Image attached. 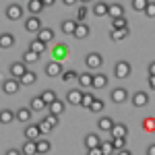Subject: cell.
Returning <instances> with one entry per match:
<instances>
[{
    "instance_id": "cell-9",
    "label": "cell",
    "mask_w": 155,
    "mask_h": 155,
    "mask_svg": "<svg viewBox=\"0 0 155 155\" xmlns=\"http://www.w3.org/2000/svg\"><path fill=\"white\" fill-rule=\"evenodd\" d=\"M54 29H50V27H41L39 31H37V39H41L44 44H48V41H52L54 39Z\"/></svg>"
},
{
    "instance_id": "cell-11",
    "label": "cell",
    "mask_w": 155,
    "mask_h": 155,
    "mask_svg": "<svg viewBox=\"0 0 155 155\" xmlns=\"http://www.w3.org/2000/svg\"><path fill=\"white\" fill-rule=\"evenodd\" d=\"M52 54H54V58L58 60H64V58H68V46H64V44H58L56 48L52 50Z\"/></svg>"
},
{
    "instance_id": "cell-27",
    "label": "cell",
    "mask_w": 155,
    "mask_h": 155,
    "mask_svg": "<svg viewBox=\"0 0 155 155\" xmlns=\"http://www.w3.org/2000/svg\"><path fill=\"white\" fill-rule=\"evenodd\" d=\"M37 60H39V54L33 52V50H27V52L23 54V62L25 64H35Z\"/></svg>"
},
{
    "instance_id": "cell-3",
    "label": "cell",
    "mask_w": 155,
    "mask_h": 155,
    "mask_svg": "<svg viewBox=\"0 0 155 155\" xmlns=\"http://www.w3.org/2000/svg\"><path fill=\"white\" fill-rule=\"evenodd\" d=\"M19 89H21L19 79H6V81H2V91H4L6 95H15Z\"/></svg>"
},
{
    "instance_id": "cell-54",
    "label": "cell",
    "mask_w": 155,
    "mask_h": 155,
    "mask_svg": "<svg viewBox=\"0 0 155 155\" xmlns=\"http://www.w3.org/2000/svg\"><path fill=\"white\" fill-rule=\"evenodd\" d=\"M81 2H83V4H87V2H91V0H81Z\"/></svg>"
},
{
    "instance_id": "cell-4",
    "label": "cell",
    "mask_w": 155,
    "mask_h": 155,
    "mask_svg": "<svg viewBox=\"0 0 155 155\" xmlns=\"http://www.w3.org/2000/svg\"><path fill=\"white\" fill-rule=\"evenodd\" d=\"M25 71H27V64L25 62H12L11 66H8V72H11L12 79H21Z\"/></svg>"
},
{
    "instance_id": "cell-50",
    "label": "cell",
    "mask_w": 155,
    "mask_h": 155,
    "mask_svg": "<svg viewBox=\"0 0 155 155\" xmlns=\"http://www.w3.org/2000/svg\"><path fill=\"white\" fill-rule=\"evenodd\" d=\"M39 2H41V4H44V6H52V4H54V2H56V0H39Z\"/></svg>"
},
{
    "instance_id": "cell-37",
    "label": "cell",
    "mask_w": 155,
    "mask_h": 155,
    "mask_svg": "<svg viewBox=\"0 0 155 155\" xmlns=\"http://www.w3.org/2000/svg\"><path fill=\"white\" fill-rule=\"evenodd\" d=\"M91 77H93V74H89V72H83V74H79V77H77V81L83 85V87H91Z\"/></svg>"
},
{
    "instance_id": "cell-14",
    "label": "cell",
    "mask_w": 155,
    "mask_h": 155,
    "mask_svg": "<svg viewBox=\"0 0 155 155\" xmlns=\"http://www.w3.org/2000/svg\"><path fill=\"white\" fill-rule=\"evenodd\" d=\"M15 46V35L12 33H0V48L8 50Z\"/></svg>"
},
{
    "instance_id": "cell-28",
    "label": "cell",
    "mask_w": 155,
    "mask_h": 155,
    "mask_svg": "<svg viewBox=\"0 0 155 155\" xmlns=\"http://www.w3.org/2000/svg\"><path fill=\"white\" fill-rule=\"evenodd\" d=\"M15 120V112L11 110H0V124H11Z\"/></svg>"
},
{
    "instance_id": "cell-15",
    "label": "cell",
    "mask_w": 155,
    "mask_h": 155,
    "mask_svg": "<svg viewBox=\"0 0 155 155\" xmlns=\"http://www.w3.org/2000/svg\"><path fill=\"white\" fill-rule=\"evenodd\" d=\"M35 81H37V74L33 71H29V68H27V71L23 72V77L19 79L21 85H35Z\"/></svg>"
},
{
    "instance_id": "cell-22",
    "label": "cell",
    "mask_w": 155,
    "mask_h": 155,
    "mask_svg": "<svg viewBox=\"0 0 155 155\" xmlns=\"http://www.w3.org/2000/svg\"><path fill=\"white\" fill-rule=\"evenodd\" d=\"M99 134H95V132H91V134H87L85 137V147L87 149H91V147H99Z\"/></svg>"
},
{
    "instance_id": "cell-10",
    "label": "cell",
    "mask_w": 155,
    "mask_h": 155,
    "mask_svg": "<svg viewBox=\"0 0 155 155\" xmlns=\"http://www.w3.org/2000/svg\"><path fill=\"white\" fill-rule=\"evenodd\" d=\"M112 101L114 104H122V101H126L128 99V93H126V89H122V87H118V89H114L112 91Z\"/></svg>"
},
{
    "instance_id": "cell-20",
    "label": "cell",
    "mask_w": 155,
    "mask_h": 155,
    "mask_svg": "<svg viewBox=\"0 0 155 155\" xmlns=\"http://www.w3.org/2000/svg\"><path fill=\"white\" fill-rule=\"evenodd\" d=\"M27 11L31 12V15H39V12L44 11V4L39 0H27Z\"/></svg>"
},
{
    "instance_id": "cell-17",
    "label": "cell",
    "mask_w": 155,
    "mask_h": 155,
    "mask_svg": "<svg viewBox=\"0 0 155 155\" xmlns=\"http://www.w3.org/2000/svg\"><path fill=\"white\" fill-rule=\"evenodd\" d=\"M39 134H41V132H39V126H37V124H31V126L25 128V137H27V141H37Z\"/></svg>"
},
{
    "instance_id": "cell-6",
    "label": "cell",
    "mask_w": 155,
    "mask_h": 155,
    "mask_svg": "<svg viewBox=\"0 0 155 155\" xmlns=\"http://www.w3.org/2000/svg\"><path fill=\"white\" fill-rule=\"evenodd\" d=\"M149 104V95L145 93V91H137L134 95H132V106H137V107H145Z\"/></svg>"
},
{
    "instance_id": "cell-38",
    "label": "cell",
    "mask_w": 155,
    "mask_h": 155,
    "mask_svg": "<svg viewBox=\"0 0 155 155\" xmlns=\"http://www.w3.org/2000/svg\"><path fill=\"white\" fill-rule=\"evenodd\" d=\"M122 27H128V23H126L124 17H116V19H112V29H122Z\"/></svg>"
},
{
    "instance_id": "cell-35",
    "label": "cell",
    "mask_w": 155,
    "mask_h": 155,
    "mask_svg": "<svg viewBox=\"0 0 155 155\" xmlns=\"http://www.w3.org/2000/svg\"><path fill=\"white\" fill-rule=\"evenodd\" d=\"M99 149H101V155H112V153H114V145H112V141H104V143H99Z\"/></svg>"
},
{
    "instance_id": "cell-12",
    "label": "cell",
    "mask_w": 155,
    "mask_h": 155,
    "mask_svg": "<svg viewBox=\"0 0 155 155\" xmlns=\"http://www.w3.org/2000/svg\"><path fill=\"white\" fill-rule=\"evenodd\" d=\"M107 17L116 19V17H124V6L122 4H107Z\"/></svg>"
},
{
    "instance_id": "cell-7",
    "label": "cell",
    "mask_w": 155,
    "mask_h": 155,
    "mask_svg": "<svg viewBox=\"0 0 155 155\" xmlns=\"http://www.w3.org/2000/svg\"><path fill=\"white\" fill-rule=\"evenodd\" d=\"M25 29L31 31V33H37V31L41 29V21H39V17H29V19L25 21Z\"/></svg>"
},
{
    "instance_id": "cell-52",
    "label": "cell",
    "mask_w": 155,
    "mask_h": 155,
    "mask_svg": "<svg viewBox=\"0 0 155 155\" xmlns=\"http://www.w3.org/2000/svg\"><path fill=\"white\" fill-rule=\"evenodd\" d=\"M155 153V145H149V149H147V155H153Z\"/></svg>"
},
{
    "instance_id": "cell-44",
    "label": "cell",
    "mask_w": 155,
    "mask_h": 155,
    "mask_svg": "<svg viewBox=\"0 0 155 155\" xmlns=\"http://www.w3.org/2000/svg\"><path fill=\"white\" fill-rule=\"evenodd\" d=\"M37 126H39V132H41V134H48V132L52 130V126H50V124L46 122V120H44V122H39Z\"/></svg>"
},
{
    "instance_id": "cell-36",
    "label": "cell",
    "mask_w": 155,
    "mask_h": 155,
    "mask_svg": "<svg viewBox=\"0 0 155 155\" xmlns=\"http://www.w3.org/2000/svg\"><path fill=\"white\" fill-rule=\"evenodd\" d=\"M104 107H106V104H104L101 99H93V101H91V106H89V110H91V112H95V114H99V112H104Z\"/></svg>"
},
{
    "instance_id": "cell-48",
    "label": "cell",
    "mask_w": 155,
    "mask_h": 155,
    "mask_svg": "<svg viewBox=\"0 0 155 155\" xmlns=\"http://www.w3.org/2000/svg\"><path fill=\"white\" fill-rule=\"evenodd\" d=\"M77 2H79V0H62L64 6H72V4H77Z\"/></svg>"
},
{
    "instance_id": "cell-45",
    "label": "cell",
    "mask_w": 155,
    "mask_h": 155,
    "mask_svg": "<svg viewBox=\"0 0 155 155\" xmlns=\"http://www.w3.org/2000/svg\"><path fill=\"white\" fill-rule=\"evenodd\" d=\"M46 122L54 128V126H58V116H56V114H50V116H46Z\"/></svg>"
},
{
    "instance_id": "cell-16",
    "label": "cell",
    "mask_w": 155,
    "mask_h": 155,
    "mask_svg": "<svg viewBox=\"0 0 155 155\" xmlns=\"http://www.w3.org/2000/svg\"><path fill=\"white\" fill-rule=\"evenodd\" d=\"M81 97H83V91L72 89V91H68V95H66V101H68L71 106H79V104H81Z\"/></svg>"
},
{
    "instance_id": "cell-2",
    "label": "cell",
    "mask_w": 155,
    "mask_h": 155,
    "mask_svg": "<svg viewBox=\"0 0 155 155\" xmlns=\"http://www.w3.org/2000/svg\"><path fill=\"white\" fill-rule=\"evenodd\" d=\"M85 64H87V68L95 71V68H99V66L104 64V58H101V54H97V52H91V54H87V58H85Z\"/></svg>"
},
{
    "instance_id": "cell-39",
    "label": "cell",
    "mask_w": 155,
    "mask_h": 155,
    "mask_svg": "<svg viewBox=\"0 0 155 155\" xmlns=\"http://www.w3.org/2000/svg\"><path fill=\"white\" fill-rule=\"evenodd\" d=\"M60 77H62V81H64V83H71V81H77V77H79V74H77L74 71H66V72H60Z\"/></svg>"
},
{
    "instance_id": "cell-41",
    "label": "cell",
    "mask_w": 155,
    "mask_h": 155,
    "mask_svg": "<svg viewBox=\"0 0 155 155\" xmlns=\"http://www.w3.org/2000/svg\"><path fill=\"white\" fill-rule=\"evenodd\" d=\"M145 15H147V17H149V19H155V2H151V0H149V4H147V6H145Z\"/></svg>"
},
{
    "instance_id": "cell-1",
    "label": "cell",
    "mask_w": 155,
    "mask_h": 155,
    "mask_svg": "<svg viewBox=\"0 0 155 155\" xmlns=\"http://www.w3.org/2000/svg\"><path fill=\"white\" fill-rule=\"evenodd\" d=\"M114 74H116V79H126V77L130 74V64H128L126 60L116 62V66H114Z\"/></svg>"
},
{
    "instance_id": "cell-23",
    "label": "cell",
    "mask_w": 155,
    "mask_h": 155,
    "mask_svg": "<svg viewBox=\"0 0 155 155\" xmlns=\"http://www.w3.org/2000/svg\"><path fill=\"white\" fill-rule=\"evenodd\" d=\"M110 132H112V137H124V139H126L128 128H126V124H114V126L110 128Z\"/></svg>"
},
{
    "instance_id": "cell-43",
    "label": "cell",
    "mask_w": 155,
    "mask_h": 155,
    "mask_svg": "<svg viewBox=\"0 0 155 155\" xmlns=\"http://www.w3.org/2000/svg\"><path fill=\"white\" fill-rule=\"evenodd\" d=\"M87 15H89V8H87V6H81V8H79V12H77V21H79V23H83L85 21V17H87Z\"/></svg>"
},
{
    "instance_id": "cell-30",
    "label": "cell",
    "mask_w": 155,
    "mask_h": 155,
    "mask_svg": "<svg viewBox=\"0 0 155 155\" xmlns=\"http://www.w3.org/2000/svg\"><path fill=\"white\" fill-rule=\"evenodd\" d=\"M46 46H48V44H44L41 39H33V41L29 44V50H33V52H37V54H41V52H46Z\"/></svg>"
},
{
    "instance_id": "cell-24",
    "label": "cell",
    "mask_w": 155,
    "mask_h": 155,
    "mask_svg": "<svg viewBox=\"0 0 155 155\" xmlns=\"http://www.w3.org/2000/svg\"><path fill=\"white\" fill-rule=\"evenodd\" d=\"M97 126H99V130L110 132V128L114 126V120H112V118H107V116H104V118H99V120H97Z\"/></svg>"
},
{
    "instance_id": "cell-49",
    "label": "cell",
    "mask_w": 155,
    "mask_h": 155,
    "mask_svg": "<svg viewBox=\"0 0 155 155\" xmlns=\"http://www.w3.org/2000/svg\"><path fill=\"white\" fill-rule=\"evenodd\" d=\"M149 87H151V89L155 87V74H149Z\"/></svg>"
},
{
    "instance_id": "cell-46",
    "label": "cell",
    "mask_w": 155,
    "mask_h": 155,
    "mask_svg": "<svg viewBox=\"0 0 155 155\" xmlns=\"http://www.w3.org/2000/svg\"><path fill=\"white\" fill-rule=\"evenodd\" d=\"M145 128H147V130H153V128H155V120L153 118L145 120Z\"/></svg>"
},
{
    "instance_id": "cell-31",
    "label": "cell",
    "mask_w": 155,
    "mask_h": 155,
    "mask_svg": "<svg viewBox=\"0 0 155 155\" xmlns=\"http://www.w3.org/2000/svg\"><path fill=\"white\" fill-rule=\"evenodd\" d=\"M35 147H37V153H50L52 151V143L50 141H35Z\"/></svg>"
},
{
    "instance_id": "cell-47",
    "label": "cell",
    "mask_w": 155,
    "mask_h": 155,
    "mask_svg": "<svg viewBox=\"0 0 155 155\" xmlns=\"http://www.w3.org/2000/svg\"><path fill=\"white\" fill-rule=\"evenodd\" d=\"M87 153L89 155H101V149L99 147H91V149H87Z\"/></svg>"
},
{
    "instance_id": "cell-34",
    "label": "cell",
    "mask_w": 155,
    "mask_h": 155,
    "mask_svg": "<svg viewBox=\"0 0 155 155\" xmlns=\"http://www.w3.org/2000/svg\"><path fill=\"white\" fill-rule=\"evenodd\" d=\"M39 97H41V99L46 101V106H50V104H52V101L56 99V91H52V89H46V91H44V93H41Z\"/></svg>"
},
{
    "instance_id": "cell-13",
    "label": "cell",
    "mask_w": 155,
    "mask_h": 155,
    "mask_svg": "<svg viewBox=\"0 0 155 155\" xmlns=\"http://www.w3.org/2000/svg\"><path fill=\"white\" fill-rule=\"evenodd\" d=\"M126 37H128V27L112 29V33H110V39H112V41H122V39H126Z\"/></svg>"
},
{
    "instance_id": "cell-5",
    "label": "cell",
    "mask_w": 155,
    "mask_h": 155,
    "mask_svg": "<svg viewBox=\"0 0 155 155\" xmlns=\"http://www.w3.org/2000/svg\"><path fill=\"white\" fill-rule=\"evenodd\" d=\"M6 17H8L11 21H19V19H23V6H19V4H11V6L6 8Z\"/></svg>"
},
{
    "instance_id": "cell-19",
    "label": "cell",
    "mask_w": 155,
    "mask_h": 155,
    "mask_svg": "<svg viewBox=\"0 0 155 155\" xmlns=\"http://www.w3.org/2000/svg\"><path fill=\"white\" fill-rule=\"evenodd\" d=\"M72 35L77 37V39H85V37L89 35V27L85 23H77V27H74V33Z\"/></svg>"
},
{
    "instance_id": "cell-40",
    "label": "cell",
    "mask_w": 155,
    "mask_h": 155,
    "mask_svg": "<svg viewBox=\"0 0 155 155\" xmlns=\"http://www.w3.org/2000/svg\"><path fill=\"white\" fill-rule=\"evenodd\" d=\"M147 4H149V0H132V8L139 11V12H143Z\"/></svg>"
},
{
    "instance_id": "cell-53",
    "label": "cell",
    "mask_w": 155,
    "mask_h": 155,
    "mask_svg": "<svg viewBox=\"0 0 155 155\" xmlns=\"http://www.w3.org/2000/svg\"><path fill=\"white\" fill-rule=\"evenodd\" d=\"M149 74H155V62L149 64Z\"/></svg>"
},
{
    "instance_id": "cell-32",
    "label": "cell",
    "mask_w": 155,
    "mask_h": 155,
    "mask_svg": "<svg viewBox=\"0 0 155 155\" xmlns=\"http://www.w3.org/2000/svg\"><path fill=\"white\" fill-rule=\"evenodd\" d=\"M62 31L66 33V35H72L74 33V27H77V21H62Z\"/></svg>"
},
{
    "instance_id": "cell-33",
    "label": "cell",
    "mask_w": 155,
    "mask_h": 155,
    "mask_svg": "<svg viewBox=\"0 0 155 155\" xmlns=\"http://www.w3.org/2000/svg\"><path fill=\"white\" fill-rule=\"evenodd\" d=\"M21 153H25V155H33V153H37L35 141H27V143L23 145V149H21Z\"/></svg>"
},
{
    "instance_id": "cell-29",
    "label": "cell",
    "mask_w": 155,
    "mask_h": 155,
    "mask_svg": "<svg viewBox=\"0 0 155 155\" xmlns=\"http://www.w3.org/2000/svg\"><path fill=\"white\" fill-rule=\"evenodd\" d=\"M93 15L95 17H107V4L106 2H97L93 6Z\"/></svg>"
},
{
    "instance_id": "cell-21",
    "label": "cell",
    "mask_w": 155,
    "mask_h": 155,
    "mask_svg": "<svg viewBox=\"0 0 155 155\" xmlns=\"http://www.w3.org/2000/svg\"><path fill=\"white\" fill-rule=\"evenodd\" d=\"M15 118L19 120V122H29V118H31V107H21V110H17Z\"/></svg>"
},
{
    "instance_id": "cell-18",
    "label": "cell",
    "mask_w": 155,
    "mask_h": 155,
    "mask_svg": "<svg viewBox=\"0 0 155 155\" xmlns=\"http://www.w3.org/2000/svg\"><path fill=\"white\" fill-rule=\"evenodd\" d=\"M107 85V77L106 74H93L91 77V87H95V89H104Z\"/></svg>"
},
{
    "instance_id": "cell-51",
    "label": "cell",
    "mask_w": 155,
    "mask_h": 155,
    "mask_svg": "<svg viewBox=\"0 0 155 155\" xmlns=\"http://www.w3.org/2000/svg\"><path fill=\"white\" fill-rule=\"evenodd\" d=\"M6 153H8V155H21V151H19V149H8Z\"/></svg>"
},
{
    "instance_id": "cell-25",
    "label": "cell",
    "mask_w": 155,
    "mask_h": 155,
    "mask_svg": "<svg viewBox=\"0 0 155 155\" xmlns=\"http://www.w3.org/2000/svg\"><path fill=\"white\" fill-rule=\"evenodd\" d=\"M29 107H31V112H41V110H46V101H44L41 97H33L31 104H29Z\"/></svg>"
},
{
    "instance_id": "cell-8",
    "label": "cell",
    "mask_w": 155,
    "mask_h": 155,
    "mask_svg": "<svg viewBox=\"0 0 155 155\" xmlns=\"http://www.w3.org/2000/svg\"><path fill=\"white\" fill-rule=\"evenodd\" d=\"M60 72H62V66H60L58 60L46 64V74H48V77H60Z\"/></svg>"
},
{
    "instance_id": "cell-42",
    "label": "cell",
    "mask_w": 155,
    "mask_h": 155,
    "mask_svg": "<svg viewBox=\"0 0 155 155\" xmlns=\"http://www.w3.org/2000/svg\"><path fill=\"white\" fill-rule=\"evenodd\" d=\"M93 99H95V97L91 95V93H83V97H81V104H79V106H83V107H89V106H91V101H93Z\"/></svg>"
},
{
    "instance_id": "cell-26",
    "label": "cell",
    "mask_w": 155,
    "mask_h": 155,
    "mask_svg": "<svg viewBox=\"0 0 155 155\" xmlns=\"http://www.w3.org/2000/svg\"><path fill=\"white\" fill-rule=\"evenodd\" d=\"M62 112H64V104H62L58 97H56V99L50 104V114H56V116H60Z\"/></svg>"
}]
</instances>
